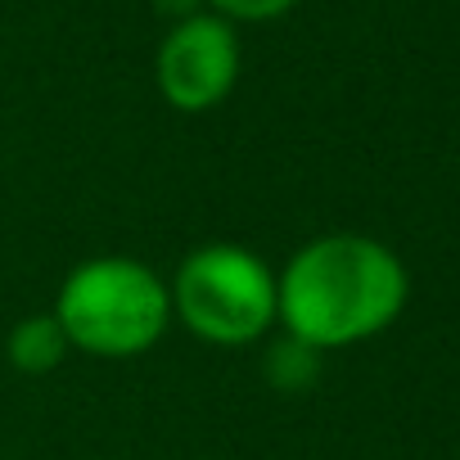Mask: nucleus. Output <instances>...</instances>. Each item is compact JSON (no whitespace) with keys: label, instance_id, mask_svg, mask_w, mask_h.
Listing matches in <instances>:
<instances>
[{"label":"nucleus","instance_id":"8","mask_svg":"<svg viewBox=\"0 0 460 460\" xmlns=\"http://www.w3.org/2000/svg\"><path fill=\"white\" fill-rule=\"evenodd\" d=\"M194 5H199V0H158V10H163V14H181V19L199 14Z\"/></svg>","mask_w":460,"mask_h":460},{"label":"nucleus","instance_id":"7","mask_svg":"<svg viewBox=\"0 0 460 460\" xmlns=\"http://www.w3.org/2000/svg\"><path fill=\"white\" fill-rule=\"evenodd\" d=\"M217 14L230 23V19H240V23H271L280 14H289L298 0H212Z\"/></svg>","mask_w":460,"mask_h":460},{"label":"nucleus","instance_id":"2","mask_svg":"<svg viewBox=\"0 0 460 460\" xmlns=\"http://www.w3.org/2000/svg\"><path fill=\"white\" fill-rule=\"evenodd\" d=\"M50 312L73 352L95 361H136L172 330V289L149 262L104 253L64 276Z\"/></svg>","mask_w":460,"mask_h":460},{"label":"nucleus","instance_id":"6","mask_svg":"<svg viewBox=\"0 0 460 460\" xmlns=\"http://www.w3.org/2000/svg\"><path fill=\"white\" fill-rule=\"evenodd\" d=\"M316 370H321V352H312L307 343H298L289 334L267 352V379L276 393H303L316 379Z\"/></svg>","mask_w":460,"mask_h":460},{"label":"nucleus","instance_id":"1","mask_svg":"<svg viewBox=\"0 0 460 460\" xmlns=\"http://www.w3.org/2000/svg\"><path fill=\"white\" fill-rule=\"evenodd\" d=\"M411 298L406 262L375 235H316L276 271V325L312 352L384 334Z\"/></svg>","mask_w":460,"mask_h":460},{"label":"nucleus","instance_id":"4","mask_svg":"<svg viewBox=\"0 0 460 460\" xmlns=\"http://www.w3.org/2000/svg\"><path fill=\"white\" fill-rule=\"evenodd\" d=\"M240 82V37L221 14L176 19L158 46V91L176 113H208Z\"/></svg>","mask_w":460,"mask_h":460},{"label":"nucleus","instance_id":"3","mask_svg":"<svg viewBox=\"0 0 460 460\" xmlns=\"http://www.w3.org/2000/svg\"><path fill=\"white\" fill-rule=\"evenodd\" d=\"M167 289L172 321H181L208 348H249L276 330V271L249 244H194Z\"/></svg>","mask_w":460,"mask_h":460},{"label":"nucleus","instance_id":"5","mask_svg":"<svg viewBox=\"0 0 460 460\" xmlns=\"http://www.w3.org/2000/svg\"><path fill=\"white\" fill-rule=\"evenodd\" d=\"M68 334H64V325L55 321V312H37V316H23V321H14V330H10V339H5V357H10V366L19 370V375H50V370H59L64 361H68Z\"/></svg>","mask_w":460,"mask_h":460}]
</instances>
